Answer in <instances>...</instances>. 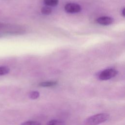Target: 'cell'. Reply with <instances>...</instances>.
Listing matches in <instances>:
<instances>
[{"instance_id": "cell-1", "label": "cell", "mask_w": 125, "mask_h": 125, "mask_svg": "<svg viewBox=\"0 0 125 125\" xmlns=\"http://www.w3.org/2000/svg\"><path fill=\"white\" fill-rule=\"evenodd\" d=\"M109 117L107 113H102L92 115L85 120V123L87 125H99L106 121Z\"/></svg>"}, {"instance_id": "cell-2", "label": "cell", "mask_w": 125, "mask_h": 125, "mask_svg": "<svg viewBox=\"0 0 125 125\" xmlns=\"http://www.w3.org/2000/svg\"><path fill=\"white\" fill-rule=\"evenodd\" d=\"M117 73V71L113 68L105 69L100 73L99 75V78L102 81L109 80L116 76Z\"/></svg>"}, {"instance_id": "cell-3", "label": "cell", "mask_w": 125, "mask_h": 125, "mask_svg": "<svg viewBox=\"0 0 125 125\" xmlns=\"http://www.w3.org/2000/svg\"><path fill=\"white\" fill-rule=\"evenodd\" d=\"M65 11L69 13H78L81 10L80 5L75 3H68L64 6Z\"/></svg>"}, {"instance_id": "cell-4", "label": "cell", "mask_w": 125, "mask_h": 125, "mask_svg": "<svg viewBox=\"0 0 125 125\" xmlns=\"http://www.w3.org/2000/svg\"><path fill=\"white\" fill-rule=\"evenodd\" d=\"M113 19L109 17H101L96 20V21L100 24L104 25H107L112 24L113 22Z\"/></svg>"}, {"instance_id": "cell-5", "label": "cell", "mask_w": 125, "mask_h": 125, "mask_svg": "<svg viewBox=\"0 0 125 125\" xmlns=\"http://www.w3.org/2000/svg\"><path fill=\"white\" fill-rule=\"evenodd\" d=\"M57 84V82L56 81H46L40 83L39 85L42 87H52L55 86Z\"/></svg>"}, {"instance_id": "cell-6", "label": "cell", "mask_w": 125, "mask_h": 125, "mask_svg": "<svg viewBox=\"0 0 125 125\" xmlns=\"http://www.w3.org/2000/svg\"><path fill=\"white\" fill-rule=\"evenodd\" d=\"M46 125H65V123L62 120L54 119L48 121Z\"/></svg>"}, {"instance_id": "cell-7", "label": "cell", "mask_w": 125, "mask_h": 125, "mask_svg": "<svg viewBox=\"0 0 125 125\" xmlns=\"http://www.w3.org/2000/svg\"><path fill=\"white\" fill-rule=\"evenodd\" d=\"M59 0H44V4L47 6H54L58 4Z\"/></svg>"}, {"instance_id": "cell-8", "label": "cell", "mask_w": 125, "mask_h": 125, "mask_svg": "<svg viewBox=\"0 0 125 125\" xmlns=\"http://www.w3.org/2000/svg\"><path fill=\"white\" fill-rule=\"evenodd\" d=\"M41 12L44 15H49L51 13L52 9L49 6H45L42 8Z\"/></svg>"}, {"instance_id": "cell-9", "label": "cell", "mask_w": 125, "mask_h": 125, "mask_svg": "<svg viewBox=\"0 0 125 125\" xmlns=\"http://www.w3.org/2000/svg\"><path fill=\"white\" fill-rule=\"evenodd\" d=\"M40 96V93L37 91H33L29 94V97L33 100L37 99Z\"/></svg>"}, {"instance_id": "cell-10", "label": "cell", "mask_w": 125, "mask_h": 125, "mask_svg": "<svg viewBox=\"0 0 125 125\" xmlns=\"http://www.w3.org/2000/svg\"><path fill=\"white\" fill-rule=\"evenodd\" d=\"M21 125H41V124L35 121H28L23 122L21 124Z\"/></svg>"}, {"instance_id": "cell-11", "label": "cell", "mask_w": 125, "mask_h": 125, "mask_svg": "<svg viewBox=\"0 0 125 125\" xmlns=\"http://www.w3.org/2000/svg\"><path fill=\"white\" fill-rule=\"evenodd\" d=\"M9 72V68L6 66L0 67V75H3L8 73Z\"/></svg>"}, {"instance_id": "cell-12", "label": "cell", "mask_w": 125, "mask_h": 125, "mask_svg": "<svg viewBox=\"0 0 125 125\" xmlns=\"http://www.w3.org/2000/svg\"><path fill=\"white\" fill-rule=\"evenodd\" d=\"M122 15L123 17H125V8H123V9L122 10Z\"/></svg>"}]
</instances>
